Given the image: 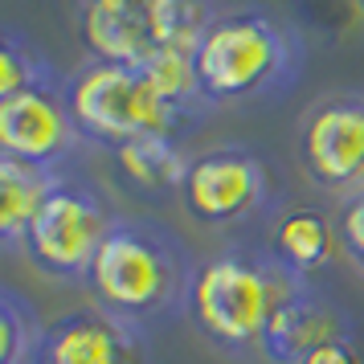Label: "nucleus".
Returning <instances> with one entry per match:
<instances>
[{"instance_id": "1", "label": "nucleus", "mask_w": 364, "mask_h": 364, "mask_svg": "<svg viewBox=\"0 0 364 364\" xmlns=\"http://www.w3.org/2000/svg\"><path fill=\"white\" fill-rule=\"evenodd\" d=\"M197 258L156 217H115L90 266L95 303L139 328L188 315Z\"/></svg>"}, {"instance_id": "2", "label": "nucleus", "mask_w": 364, "mask_h": 364, "mask_svg": "<svg viewBox=\"0 0 364 364\" xmlns=\"http://www.w3.org/2000/svg\"><path fill=\"white\" fill-rule=\"evenodd\" d=\"M295 282L266 246H225L200 258L188 291L193 328L225 356H262L266 328Z\"/></svg>"}, {"instance_id": "3", "label": "nucleus", "mask_w": 364, "mask_h": 364, "mask_svg": "<svg viewBox=\"0 0 364 364\" xmlns=\"http://www.w3.org/2000/svg\"><path fill=\"white\" fill-rule=\"evenodd\" d=\"M299 70V33L266 9L217 13L197 41V78L209 107L270 99L295 82Z\"/></svg>"}, {"instance_id": "4", "label": "nucleus", "mask_w": 364, "mask_h": 364, "mask_svg": "<svg viewBox=\"0 0 364 364\" xmlns=\"http://www.w3.org/2000/svg\"><path fill=\"white\" fill-rule=\"evenodd\" d=\"M66 107L82 139L115 151L135 135H176L188 119L160 95L144 66L86 62L66 78Z\"/></svg>"}, {"instance_id": "5", "label": "nucleus", "mask_w": 364, "mask_h": 364, "mask_svg": "<svg viewBox=\"0 0 364 364\" xmlns=\"http://www.w3.org/2000/svg\"><path fill=\"white\" fill-rule=\"evenodd\" d=\"M111 225H115V213L99 188L74 172H58L21 250L41 274L78 282L90 274L95 254L107 242Z\"/></svg>"}, {"instance_id": "6", "label": "nucleus", "mask_w": 364, "mask_h": 364, "mask_svg": "<svg viewBox=\"0 0 364 364\" xmlns=\"http://www.w3.org/2000/svg\"><path fill=\"white\" fill-rule=\"evenodd\" d=\"M274 200V176L254 148L221 144L188 160L181 184V205L197 225L221 230L262 217Z\"/></svg>"}, {"instance_id": "7", "label": "nucleus", "mask_w": 364, "mask_h": 364, "mask_svg": "<svg viewBox=\"0 0 364 364\" xmlns=\"http://www.w3.org/2000/svg\"><path fill=\"white\" fill-rule=\"evenodd\" d=\"M33 364H156L148 328L99 303L46 319Z\"/></svg>"}, {"instance_id": "8", "label": "nucleus", "mask_w": 364, "mask_h": 364, "mask_svg": "<svg viewBox=\"0 0 364 364\" xmlns=\"http://www.w3.org/2000/svg\"><path fill=\"white\" fill-rule=\"evenodd\" d=\"M299 164L319 188H364V99L336 95L315 102L299 127Z\"/></svg>"}, {"instance_id": "9", "label": "nucleus", "mask_w": 364, "mask_h": 364, "mask_svg": "<svg viewBox=\"0 0 364 364\" xmlns=\"http://www.w3.org/2000/svg\"><path fill=\"white\" fill-rule=\"evenodd\" d=\"M78 127L66 107V86L41 82L0 102V156H13L25 164L66 172L70 151L78 148Z\"/></svg>"}, {"instance_id": "10", "label": "nucleus", "mask_w": 364, "mask_h": 364, "mask_svg": "<svg viewBox=\"0 0 364 364\" xmlns=\"http://www.w3.org/2000/svg\"><path fill=\"white\" fill-rule=\"evenodd\" d=\"M344 336H352V319H348L344 307L323 295L315 282H295V291L279 303V311L266 328L262 360L299 364L319 344L344 340Z\"/></svg>"}, {"instance_id": "11", "label": "nucleus", "mask_w": 364, "mask_h": 364, "mask_svg": "<svg viewBox=\"0 0 364 364\" xmlns=\"http://www.w3.org/2000/svg\"><path fill=\"white\" fill-rule=\"evenodd\" d=\"M78 37H82V50L90 53V62L144 66L156 53L148 0H82Z\"/></svg>"}, {"instance_id": "12", "label": "nucleus", "mask_w": 364, "mask_h": 364, "mask_svg": "<svg viewBox=\"0 0 364 364\" xmlns=\"http://www.w3.org/2000/svg\"><path fill=\"white\" fill-rule=\"evenodd\" d=\"M266 250L274 254V262H279L291 279L315 282L331 262H336V254L344 250V242H340V230H336L331 217H323L319 209H311V205H295V209H287V213L274 221Z\"/></svg>"}, {"instance_id": "13", "label": "nucleus", "mask_w": 364, "mask_h": 364, "mask_svg": "<svg viewBox=\"0 0 364 364\" xmlns=\"http://www.w3.org/2000/svg\"><path fill=\"white\" fill-rule=\"evenodd\" d=\"M188 160L176 135H135L127 144L115 148V164L123 172V181L148 193V197H168V193H181Z\"/></svg>"}, {"instance_id": "14", "label": "nucleus", "mask_w": 364, "mask_h": 364, "mask_svg": "<svg viewBox=\"0 0 364 364\" xmlns=\"http://www.w3.org/2000/svg\"><path fill=\"white\" fill-rule=\"evenodd\" d=\"M53 176L58 172L50 168L0 156V246H25V233L33 225Z\"/></svg>"}, {"instance_id": "15", "label": "nucleus", "mask_w": 364, "mask_h": 364, "mask_svg": "<svg viewBox=\"0 0 364 364\" xmlns=\"http://www.w3.org/2000/svg\"><path fill=\"white\" fill-rule=\"evenodd\" d=\"M46 319L29 299L0 282V364H33Z\"/></svg>"}, {"instance_id": "16", "label": "nucleus", "mask_w": 364, "mask_h": 364, "mask_svg": "<svg viewBox=\"0 0 364 364\" xmlns=\"http://www.w3.org/2000/svg\"><path fill=\"white\" fill-rule=\"evenodd\" d=\"M148 13H151L156 50H188V53H197L200 33L217 17L209 9V0H148Z\"/></svg>"}, {"instance_id": "17", "label": "nucleus", "mask_w": 364, "mask_h": 364, "mask_svg": "<svg viewBox=\"0 0 364 364\" xmlns=\"http://www.w3.org/2000/svg\"><path fill=\"white\" fill-rule=\"evenodd\" d=\"M41 82H58L50 58L37 50L25 33L0 25V102H9L13 95Z\"/></svg>"}, {"instance_id": "18", "label": "nucleus", "mask_w": 364, "mask_h": 364, "mask_svg": "<svg viewBox=\"0 0 364 364\" xmlns=\"http://www.w3.org/2000/svg\"><path fill=\"white\" fill-rule=\"evenodd\" d=\"M336 230H340V242H344V254L364 270V188L348 193L340 200V217H336Z\"/></svg>"}, {"instance_id": "19", "label": "nucleus", "mask_w": 364, "mask_h": 364, "mask_svg": "<svg viewBox=\"0 0 364 364\" xmlns=\"http://www.w3.org/2000/svg\"><path fill=\"white\" fill-rule=\"evenodd\" d=\"M299 364H364V360H360V348L352 344V336H344V340H328V344H319L315 352H307Z\"/></svg>"}, {"instance_id": "20", "label": "nucleus", "mask_w": 364, "mask_h": 364, "mask_svg": "<svg viewBox=\"0 0 364 364\" xmlns=\"http://www.w3.org/2000/svg\"><path fill=\"white\" fill-rule=\"evenodd\" d=\"M360 9H364V0H360Z\"/></svg>"}]
</instances>
